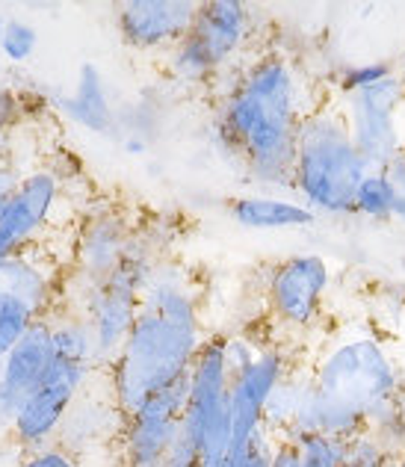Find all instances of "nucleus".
Masks as SVG:
<instances>
[{
    "label": "nucleus",
    "mask_w": 405,
    "mask_h": 467,
    "mask_svg": "<svg viewBox=\"0 0 405 467\" xmlns=\"http://www.w3.org/2000/svg\"><path fill=\"white\" fill-rule=\"evenodd\" d=\"M202 343L195 296L178 275H161V269H154L130 335L109 367L119 414L130 420L154 393L187 376Z\"/></svg>",
    "instance_id": "1"
},
{
    "label": "nucleus",
    "mask_w": 405,
    "mask_h": 467,
    "mask_svg": "<svg viewBox=\"0 0 405 467\" xmlns=\"http://www.w3.org/2000/svg\"><path fill=\"white\" fill-rule=\"evenodd\" d=\"M305 116L296 71L275 51L243 71L219 113V133L254 181L293 187V157Z\"/></svg>",
    "instance_id": "2"
},
{
    "label": "nucleus",
    "mask_w": 405,
    "mask_h": 467,
    "mask_svg": "<svg viewBox=\"0 0 405 467\" xmlns=\"http://www.w3.org/2000/svg\"><path fill=\"white\" fill-rule=\"evenodd\" d=\"M400 385L397 364L376 337L343 340L314 370L311 390L290 438L305 432L352 438L379 405L394 397Z\"/></svg>",
    "instance_id": "3"
},
{
    "label": "nucleus",
    "mask_w": 405,
    "mask_h": 467,
    "mask_svg": "<svg viewBox=\"0 0 405 467\" xmlns=\"http://www.w3.org/2000/svg\"><path fill=\"white\" fill-rule=\"evenodd\" d=\"M367 175L370 169L355 149L343 113L328 107L311 109L299 128L293 157V190L305 199V207L331 216L352 213L355 192Z\"/></svg>",
    "instance_id": "4"
},
{
    "label": "nucleus",
    "mask_w": 405,
    "mask_h": 467,
    "mask_svg": "<svg viewBox=\"0 0 405 467\" xmlns=\"http://www.w3.org/2000/svg\"><path fill=\"white\" fill-rule=\"evenodd\" d=\"M190 402L178 435L199 450V467H223L231 450L228 337H207L190 370Z\"/></svg>",
    "instance_id": "5"
},
{
    "label": "nucleus",
    "mask_w": 405,
    "mask_h": 467,
    "mask_svg": "<svg viewBox=\"0 0 405 467\" xmlns=\"http://www.w3.org/2000/svg\"><path fill=\"white\" fill-rule=\"evenodd\" d=\"M249 36V9L237 0H211L199 4L192 30L171 51V71L178 80L204 83L216 75L228 59L240 54Z\"/></svg>",
    "instance_id": "6"
},
{
    "label": "nucleus",
    "mask_w": 405,
    "mask_h": 467,
    "mask_svg": "<svg viewBox=\"0 0 405 467\" xmlns=\"http://www.w3.org/2000/svg\"><path fill=\"white\" fill-rule=\"evenodd\" d=\"M402 109H405V78L397 71L370 89L347 95L343 119L352 133V142L370 171H382L388 163L405 151L402 133Z\"/></svg>",
    "instance_id": "7"
},
{
    "label": "nucleus",
    "mask_w": 405,
    "mask_h": 467,
    "mask_svg": "<svg viewBox=\"0 0 405 467\" xmlns=\"http://www.w3.org/2000/svg\"><path fill=\"white\" fill-rule=\"evenodd\" d=\"M89 373H92V367L57 358V364L51 367V373H47V379L39 385V390H36L18 411L16 426H12V438H9L12 444L21 447L24 452L51 447V441L59 429H63L68 411L75 409Z\"/></svg>",
    "instance_id": "8"
},
{
    "label": "nucleus",
    "mask_w": 405,
    "mask_h": 467,
    "mask_svg": "<svg viewBox=\"0 0 405 467\" xmlns=\"http://www.w3.org/2000/svg\"><path fill=\"white\" fill-rule=\"evenodd\" d=\"M190 373L181 376L125 420V467H166L190 402Z\"/></svg>",
    "instance_id": "9"
},
{
    "label": "nucleus",
    "mask_w": 405,
    "mask_h": 467,
    "mask_svg": "<svg viewBox=\"0 0 405 467\" xmlns=\"http://www.w3.org/2000/svg\"><path fill=\"white\" fill-rule=\"evenodd\" d=\"M57 364L51 319H39L0 364V438H12L16 417Z\"/></svg>",
    "instance_id": "10"
},
{
    "label": "nucleus",
    "mask_w": 405,
    "mask_h": 467,
    "mask_svg": "<svg viewBox=\"0 0 405 467\" xmlns=\"http://www.w3.org/2000/svg\"><path fill=\"white\" fill-rule=\"evenodd\" d=\"M331 269L320 254H296L275 266L269 278V308L278 323L290 328H308L323 308Z\"/></svg>",
    "instance_id": "11"
},
{
    "label": "nucleus",
    "mask_w": 405,
    "mask_h": 467,
    "mask_svg": "<svg viewBox=\"0 0 405 467\" xmlns=\"http://www.w3.org/2000/svg\"><path fill=\"white\" fill-rule=\"evenodd\" d=\"M59 202V178L51 169H33L21 178L16 195L0 211V261L33 245L54 216Z\"/></svg>",
    "instance_id": "12"
},
{
    "label": "nucleus",
    "mask_w": 405,
    "mask_h": 467,
    "mask_svg": "<svg viewBox=\"0 0 405 467\" xmlns=\"http://www.w3.org/2000/svg\"><path fill=\"white\" fill-rule=\"evenodd\" d=\"M281 382H285V355L278 349L257 352V358L231 379V450L243 447L264 426L266 402Z\"/></svg>",
    "instance_id": "13"
},
{
    "label": "nucleus",
    "mask_w": 405,
    "mask_h": 467,
    "mask_svg": "<svg viewBox=\"0 0 405 467\" xmlns=\"http://www.w3.org/2000/svg\"><path fill=\"white\" fill-rule=\"evenodd\" d=\"M199 4L190 0H128L116 12V27L130 47L151 51V47L178 45L192 30Z\"/></svg>",
    "instance_id": "14"
},
{
    "label": "nucleus",
    "mask_w": 405,
    "mask_h": 467,
    "mask_svg": "<svg viewBox=\"0 0 405 467\" xmlns=\"http://www.w3.org/2000/svg\"><path fill=\"white\" fill-rule=\"evenodd\" d=\"M133 234L137 231L116 211H101L86 219L75 245V269L80 281H86V285H101L104 278L113 275L128 252Z\"/></svg>",
    "instance_id": "15"
},
{
    "label": "nucleus",
    "mask_w": 405,
    "mask_h": 467,
    "mask_svg": "<svg viewBox=\"0 0 405 467\" xmlns=\"http://www.w3.org/2000/svg\"><path fill=\"white\" fill-rule=\"evenodd\" d=\"M0 296L27 305L36 317H47L54 311L57 285L36 252V243L0 261Z\"/></svg>",
    "instance_id": "16"
},
{
    "label": "nucleus",
    "mask_w": 405,
    "mask_h": 467,
    "mask_svg": "<svg viewBox=\"0 0 405 467\" xmlns=\"http://www.w3.org/2000/svg\"><path fill=\"white\" fill-rule=\"evenodd\" d=\"M231 216L243 228L254 231H278V228H308L317 223L311 207L290 199H275V195H240L231 204Z\"/></svg>",
    "instance_id": "17"
},
{
    "label": "nucleus",
    "mask_w": 405,
    "mask_h": 467,
    "mask_svg": "<svg viewBox=\"0 0 405 467\" xmlns=\"http://www.w3.org/2000/svg\"><path fill=\"white\" fill-rule=\"evenodd\" d=\"M63 109L71 121H78V125L86 130L104 133L113 128V107H109L107 86H104L101 71H98L92 63L80 66L75 92L63 101Z\"/></svg>",
    "instance_id": "18"
},
{
    "label": "nucleus",
    "mask_w": 405,
    "mask_h": 467,
    "mask_svg": "<svg viewBox=\"0 0 405 467\" xmlns=\"http://www.w3.org/2000/svg\"><path fill=\"white\" fill-rule=\"evenodd\" d=\"M293 452H296V467H347L349 438L305 432L290 438Z\"/></svg>",
    "instance_id": "19"
},
{
    "label": "nucleus",
    "mask_w": 405,
    "mask_h": 467,
    "mask_svg": "<svg viewBox=\"0 0 405 467\" xmlns=\"http://www.w3.org/2000/svg\"><path fill=\"white\" fill-rule=\"evenodd\" d=\"M394 187L385 178V171H370L358 192H355V207L352 213H361L373 223H394Z\"/></svg>",
    "instance_id": "20"
},
{
    "label": "nucleus",
    "mask_w": 405,
    "mask_h": 467,
    "mask_svg": "<svg viewBox=\"0 0 405 467\" xmlns=\"http://www.w3.org/2000/svg\"><path fill=\"white\" fill-rule=\"evenodd\" d=\"M45 317H36L27 305H21L9 296H0V364L6 355L16 349V343L27 335L33 323H39Z\"/></svg>",
    "instance_id": "21"
},
{
    "label": "nucleus",
    "mask_w": 405,
    "mask_h": 467,
    "mask_svg": "<svg viewBox=\"0 0 405 467\" xmlns=\"http://www.w3.org/2000/svg\"><path fill=\"white\" fill-rule=\"evenodd\" d=\"M275 444H278V441L261 426L243 447L228 452V459L223 462V467H273Z\"/></svg>",
    "instance_id": "22"
},
{
    "label": "nucleus",
    "mask_w": 405,
    "mask_h": 467,
    "mask_svg": "<svg viewBox=\"0 0 405 467\" xmlns=\"http://www.w3.org/2000/svg\"><path fill=\"white\" fill-rule=\"evenodd\" d=\"M394 452H390L382 441L373 432H355L349 438V450H347V467H390L394 464Z\"/></svg>",
    "instance_id": "23"
},
{
    "label": "nucleus",
    "mask_w": 405,
    "mask_h": 467,
    "mask_svg": "<svg viewBox=\"0 0 405 467\" xmlns=\"http://www.w3.org/2000/svg\"><path fill=\"white\" fill-rule=\"evenodd\" d=\"M36 45H39V33H36L33 24L21 21V18H9L4 36H0V51L9 59V63H27L36 54Z\"/></svg>",
    "instance_id": "24"
},
{
    "label": "nucleus",
    "mask_w": 405,
    "mask_h": 467,
    "mask_svg": "<svg viewBox=\"0 0 405 467\" xmlns=\"http://www.w3.org/2000/svg\"><path fill=\"white\" fill-rule=\"evenodd\" d=\"M390 75H394V66H390V63H358V66L343 68L340 89L347 92V95H352V92L370 89V86L382 83Z\"/></svg>",
    "instance_id": "25"
},
{
    "label": "nucleus",
    "mask_w": 405,
    "mask_h": 467,
    "mask_svg": "<svg viewBox=\"0 0 405 467\" xmlns=\"http://www.w3.org/2000/svg\"><path fill=\"white\" fill-rule=\"evenodd\" d=\"M21 467H78V462L71 456V450L51 444L45 450L27 452V459L21 462Z\"/></svg>",
    "instance_id": "26"
},
{
    "label": "nucleus",
    "mask_w": 405,
    "mask_h": 467,
    "mask_svg": "<svg viewBox=\"0 0 405 467\" xmlns=\"http://www.w3.org/2000/svg\"><path fill=\"white\" fill-rule=\"evenodd\" d=\"M21 116V98L9 89H0V133L9 130Z\"/></svg>",
    "instance_id": "27"
},
{
    "label": "nucleus",
    "mask_w": 405,
    "mask_h": 467,
    "mask_svg": "<svg viewBox=\"0 0 405 467\" xmlns=\"http://www.w3.org/2000/svg\"><path fill=\"white\" fill-rule=\"evenodd\" d=\"M18 183H21L18 169L9 166V163H0V211H4L6 202L12 199V195H16Z\"/></svg>",
    "instance_id": "28"
},
{
    "label": "nucleus",
    "mask_w": 405,
    "mask_h": 467,
    "mask_svg": "<svg viewBox=\"0 0 405 467\" xmlns=\"http://www.w3.org/2000/svg\"><path fill=\"white\" fill-rule=\"evenodd\" d=\"M385 171V178L390 181V187H394V192L400 195V199H405V154H400L394 163H388Z\"/></svg>",
    "instance_id": "29"
},
{
    "label": "nucleus",
    "mask_w": 405,
    "mask_h": 467,
    "mask_svg": "<svg viewBox=\"0 0 405 467\" xmlns=\"http://www.w3.org/2000/svg\"><path fill=\"white\" fill-rule=\"evenodd\" d=\"M273 467H296V452H293L290 441H278V444H275Z\"/></svg>",
    "instance_id": "30"
},
{
    "label": "nucleus",
    "mask_w": 405,
    "mask_h": 467,
    "mask_svg": "<svg viewBox=\"0 0 405 467\" xmlns=\"http://www.w3.org/2000/svg\"><path fill=\"white\" fill-rule=\"evenodd\" d=\"M397 409H400V417H402V423H405V385H400V390H397Z\"/></svg>",
    "instance_id": "31"
},
{
    "label": "nucleus",
    "mask_w": 405,
    "mask_h": 467,
    "mask_svg": "<svg viewBox=\"0 0 405 467\" xmlns=\"http://www.w3.org/2000/svg\"><path fill=\"white\" fill-rule=\"evenodd\" d=\"M390 467H405V456H400V459H394V464Z\"/></svg>",
    "instance_id": "32"
},
{
    "label": "nucleus",
    "mask_w": 405,
    "mask_h": 467,
    "mask_svg": "<svg viewBox=\"0 0 405 467\" xmlns=\"http://www.w3.org/2000/svg\"><path fill=\"white\" fill-rule=\"evenodd\" d=\"M6 21H9V18H4V16H0V36H4V27H6Z\"/></svg>",
    "instance_id": "33"
},
{
    "label": "nucleus",
    "mask_w": 405,
    "mask_h": 467,
    "mask_svg": "<svg viewBox=\"0 0 405 467\" xmlns=\"http://www.w3.org/2000/svg\"><path fill=\"white\" fill-rule=\"evenodd\" d=\"M402 154H405V151H402Z\"/></svg>",
    "instance_id": "34"
}]
</instances>
